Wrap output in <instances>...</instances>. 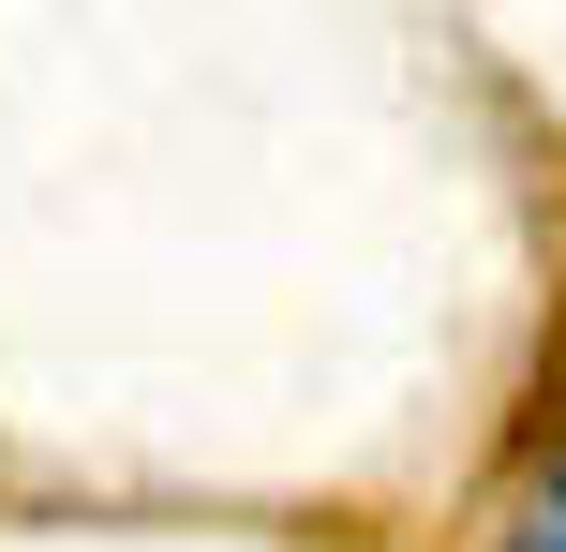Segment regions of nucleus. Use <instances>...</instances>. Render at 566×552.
<instances>
[{
	"label": "nucleus",
	"instance_id": "obj_1",
	"mask_svg": "<svg viewBox=\"0 0 566 552\" xmlns=\"http://www.w3.org/2000/svg\"><path fill=\"white\" fill-rule=\"evenodd\" d=\"M507 552H566V464H552V493L522 508V538H507Z\"/></svg>",
	"mask_w": 566,
	"mask_h": 552
}]
</instances>
